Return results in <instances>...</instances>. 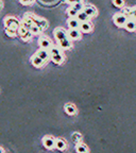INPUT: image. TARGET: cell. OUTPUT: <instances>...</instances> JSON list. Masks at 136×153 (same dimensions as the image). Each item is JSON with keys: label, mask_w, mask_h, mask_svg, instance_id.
I'll return each instance as SVG.
<instances>
[{"label": "cell", "mask_w": 136, "mask_h": 153, "mask_svg": "<svg viewBox=\"0 0 136 153\" xmlns=\"http://www.w3.org/2000/svg\"><path fill=\"white\" fill-rule=\"evenodd\" d=\"M67 147H68V145H67L66 140L64 138H55V149L60 151H65L67 149Z\"/></svg>", "instance_id": "cell-19"}, {"label": "cell", "mask_w": 136, "mask_h": 153, "mask_svg": "<svg viewBox=\"0 0 136 153\" xmlns=\"http://www.w3.org/2000/svg\"><path fill=\"white\" fill-rule=\"evenodd\" d=\"M57 46L62 49V50H69L72 48V41H70L69 38L66 37L64 39L57 41Z\"/></svg>", "instance_id": "cell-15"}, {"label": "cell", "mask_w": 136, "mask_h": 153, "mask_svg": "<svg viewBox=\"0 0 136 153\" xmlns=\"http://www.w3.org/2000/svg\"><path fill=\"white\" fill-rule=\"evenodd\" d=\"M80 24L81 22L77 19V17H68V19H67V25H68L69 29H79Z\"/></svg>", "instance_id": "cell-21"}, {"label": "cell", "mask_w": 136, "mask_h": 153, "mask_svg": "<svg viewBox=\"0 0 136 153\" xmlns=\"http://www.w3.org/2000/svg\"><path fill=\"white\" fill-rule=\"evenodd\" d=\"M25 15H27L28 17H30L32 22H33L34 24L38 27V28L41 29L42 31L46 30V29L48 28V26H49V22H48L47 19L43 18V17H41V16H38V15H35V14H33V13H31V12L26 13Z\"/></svg>", "instance_id": "cell-3"}, {"label": "cell", "mask_w": 136, "mask_h": 153, "mask_svg": "<svg viewBox=\"0 0 136 153\" xmlns=\"http://www.w3.org/2000/svg\"><path fill=\"white\" fill-rule=\"evenodd\" d=\"M35 54L37 56H39L42 60H44L45 62H48L50 60V53H49V50H46V49H43V48H39L37 51L35 52Z\"/></svg>", "instance_id": "cell-18"}, {"label": "cell", "mask_w": 136, "mask_h": 153, "mask_svg": "<svg viewBox=\"0 0 136 153\" xmlns=\"http://www.w3.org/2000/svg\"><path fill=\"white\" fill-rule=\"evenodd\" d=\"M18 1L22 3V5H31V4H33L35 0H18Z\"/></svg>", "instance_id": "cell-27"}, {"label": "cell", "mask_w": 136, "mask_h": 153, "mask_svg": "<svg viewBox=\"0 0 136 153\" xmlns=\"http://www.w3.org/2000/svg\"><path fill=\"white\" fill-rule=\"evenodd\" d=\"M83 11L88 15L91 18H95V17L98 16V10L96 9V7L93 4H84Z\"/></svg>", "instance_id": "cell-11"}, {"label": "cell", "mask_w": 136, "mask_h": 153, "mask_svg": "<svg viewBox=\"0 0 136 153\" xmlns=\"http://www.w3.org/2000/svg\"><path fill=\"white\" fill-rule=\"evenodd\" d=\"M53 35H54L55 39L57 41H61V39H64L67 37V30L62 27H57L53 30Z\"/></svg>", "instance_id": "cell-12"}, {"label": "cell", "mask_w": 136, "mask_h": 153, "mask_svg": "<svg viewBox=\"0 0 136 153\" xmlns=\"http://www.w3.org/2000/svg\"><path fill=\"white\" fill-rule=\"evenodd\" d=\"M43 145L47 150H53L55 146V138L52 135H46L43 137Z\"/></svg>", "instance_id": "cell-9"}, {"label": "cell", "mask_w": 136, "mask_h": 153, "mask_svg": "<svg viewBox=\"0 0 136 153\" xmlns=\"http://www.w3.org/2000/svg\"><path fill=\"white\" fill-rule=\"evenodd\" d=\"M67 37L70 41H80L82 38V32L80 29H69L67 31Z\"/></svg>", "instance_id": "cell-10"}, {"label": "cell", "mask_w": 136, "mask_h": 153, "mask_svg": "<svg viewBox=\"0 0 136 153\" xmlns=\"http://www.w3.org/2000/svg\"><path fill=\"white\" fill-rule=\"evenodd\" d=\"M3 25L5 28L9 29H14V30H18V28L22 25V20L18 19L17 17L12 16V15H7L3 18Z\"/></svg>", "instance_id": "cell-4"}, {"label": "cell", "mask_w": 136, "mask_h": 153, "mask_svg": "<svg viewBox=\"0 0 136 153\" xmlns=\"http://www.w3.org/2000/svg\"><path fill=\"white\" fill-rule=\"evenodd\" d=\"M4 152H5L4 148H2V147H0V153H4Z\"/></svg>", "instance_id": "cell-30"}, {"label": "cell", "mask_w": 136, "mask_h": 153, "mask_svg": "<svg viewBox=\"0 0 136 153\" xmlns=\"http://www.w3.org/2000/svg\"><path fill=\"white\" fill-rule=\"evenodd\" d=\"M83 2L76 3V4H71L68 7V9L66 10V14L68 15V17H76L77 14L83 10Z\"/></svg>", "instance_id": "cell-6"}, {"label": "cell", "mask_w": 136, "mask_h": 153, "mask_svg": "<svg viewBox=\"0 0 136 153\" xmlns=\"http://www.w3.org/2000/svg\"><path fill=\"white\" fill-rule=\"evenodd\" d=\"M79 29L82 33H91L94 29V25L91 24L89 20L88 22H81V24H80Z\"/></svg>", "instance_id": "cell-16"}, {"label": "cell", "mask_w": 136, "mask_h": 153, "mask_svg": "<svg viewBox=\"0 0 136 153\" xmlns=\"http://www.w3.org/2000/svg\"><path fill=\"white\" fill-rule=\"evenodd\" d=\"M64 2L67 3V4H76V3H79V2H82V0H64Z\"/></svg>", "instance_id": "cell-28"}, {"label": "cell", "mask_w": 136, "mask_h": 153, "mask_svg": "<svg viewBox=\"0 0 136 153\" xmlns=\"http://www.w3.org/2000/svg\"><path fill=\"white\" fill-rule=\"evenodd\" d=\"M30 61H31V64L33 65L35 68H42V67H44L46 65V63L44 60H42L41 57L37 56V55L34 53L33 55L31 56V59H30Z\"/></svg>", "instance_id": "cell-14"}, {"label": "cell", "mask_w": 136, "mask_h": 153, "mask_svg": "<svg viewBox=\"0 0 136 153\" xmlns=\"http://www.w3.org/2000/svg\"><path fill=\"white\" fill-rule=\"evenodd\" d=\"M128 20V17L124 14H122L121 12H117L113 15V22L115 24V26H117L118 28H123L126 22Z\"/></svg>", "instance_id": "cell-5"}, {"label": "cell", "mask_w": 136, "mask_h": 153, "mask_svg": "<svg viewBox=\"0 0 136 153\" xmlns=\"http://www.w3.org/2000/svg\"><path fill=\"white\" fill-rule=\"evenodd\" d=\"M4 31H5V34H7L9 37H16L18 34H17V30H14V29H9V28H5L4 29Z\"/></svg>", "instance_id": "cell-25"}, {"label": "cell", "mask_w": 136, "mask_h": 153, "mask_svg": "<svg viewBox=\"0 0 136 153\" xmlns=\"http://www.w3.org/2000/svg\"><path fill=\"white\" fill-rule=\"evenodd\" d=\"M121 13L126 15L128 18H132V19H134V20H136V5L135 7H123L121 9Z\"/></svg>", "instance_id": "cell-13"}, {"label": "cell", "mask_w": 136, "mask_h": 153, "mask_svg": "<svg viewBox=\"0 0 136 153\" xmlns=\"http://www.w3.org/2000/svg\"><path fill=\"white\" fill-rule=\"evenodd\" d=\"M17 34H18V36L22 38L24 42H30L32 39V37H33V34L29 31L27 28L22 27V25H20V27H19L18 30H17Z\"/></svg>", "instance_id": "cell-7"}, {"label": "cell", "mask_w": 136, "mask_h": 153, "mask_svg": "<svg viewBox=\"0 0 136 153\" xmlns=\"http://www.w3.org/2000/svg\"><path fill=\"white\" fill-rule=\"evenodd\" d=\"M112 3L114 7H118V9H122L124 7V0H112Z\"/></svg>", "instance_id": "cell-26"}, {"label": "cell", "mask_w": 136, "mask_h": 153, "mask_svg": "<svg viewBox=\"0 0 136 153\" xmlns=\"http://www.w3.org/2000/svg\"><path fill=\"white\" fill-rule=\"evenodd\" d=\"M64 111L67 115L69 116H74V115L78 114V108H76V105L72 104V103H66L64 105Z\"/></svg>", "instance_id": "cell-17"}, {"label": "cell", "mask_w": 136, "mask_h": 153, "mask_svg": "<svg viewBox=\"0 0 136 153\" xmlns=\"http://www.w3.org/2000/svg\"><path fill=\"white\" fill-rule=\"evenodd\" d=\"M76 17L80 22H88V20H91V17L86 14L83 10H82V11H80V12L77 14Z\"/></svg>", "instance_id": "cell-23"}, {"label": "cell", "mask_w": 136, "mask_h": 153, "mask_svg": "<svg viewBox=\"0 0 136 153\" xmlns=\"http://www.w3.org/2000/svg\"><path fill=\"white\" fill-rule=\"evenodd\" d=\"M38 45H39V48L49 50L53 44H52V42H51V39L48 37L47 35L42 34V35H39V37H38Z\"/></svg>", "instance_id": "cell-8"}, {"label": "cell", "mask_w": 136, "mask_h": 153, "mask_svg": "<svg viewBox=\"0 0 136 153\" xmlns=\"http://www.w3.org/2000/svg\"><path fill=\"white\" fill-rule=\"evenodd\" d=\"M123 28L129 32H136V20H134L132 18H128Z\"/></svg>", "instance_id": "cell-20"}, {"label": "cell", "mask_w": 136, "mask_h": 153, "mask_svg": "<svg viewBox=\"0 0 136 153\" xmlns=\"http://www.w3.org/2000/svg\"><path fill=\"white\" fill-rule=\"evenodd\" d=\"M49 53H50V60L52 61L54 64L62 65L63 63H64L65 54L59 46H54V45L51 46V48L49 49Z\"/></svg>", "instance_id": "cell-1"}, {"label": "cell", "mask_w": 136, "mask_h": 153, "mask_svg": "<svg viewBox=\"0 0 136 153\" xmlns=\"http://www.w3.org/2000/svg\"><path fill=\"white\" fill-rule=\"evenodd\" d=\"M3 9V1L2 0H0V11Z\"/></svg>", "instance_id": "cell-29"}, {"label": "cell", "mask_w": 136, "mask_h": 153, "mask_svg": "<svg viewBox=\"0 0 136 153\" xmlns=\"http://www.w3.org/2000/svg\"><path fill=\"white\" fill-rule=\"evenodd\" d=\"M22 26L28 29L29 31L31 32L33 35H38V34H41V32H42L41 29L38 28V27L36 26L33 22H32L31 18H30V17H28L27 15H24V17H22Z\"/></svg>", "instance_id": "cell-2"}, {"label": "cell", "mask_w": 136, "mask_h": 153, "mask_svg": "<svg viewBox=\"0 0 136 153\" xmlns=\"http://www.w3.org/2000/svg\"><path fill=\"white\" fill-rule=\"evenodd\" d=\"M74 149H76L77 152H79V153H88L89 152V148L87 147V145L83 143L82 141H81V143H76V147H74Z\"/></svg>", "instance_id": "cell-22"}, {"label": "cell", "mask_w": 136, "mask_h": 153, "mask_svg": "<svg viewBox=\"0 0 136 153\" xmlns=\"http://www.w3.org/2000/svg\"><path fill=\"white\" fill-rule=\"evenodd\" d=\"M82 138H83V136H82V134L79 133V132H74V133L71 134V140L74 141V143H81Z\"/></svg>", "instance_id": "cell-24"}]
</instances>
